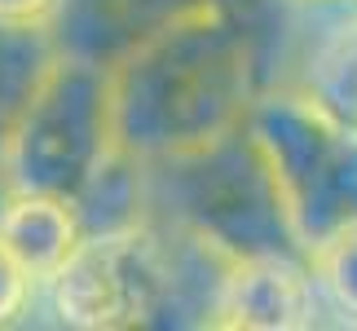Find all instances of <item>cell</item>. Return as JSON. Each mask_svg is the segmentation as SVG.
<instances>
[{
    "mask_svg": "<svg viewBox=\"0 0 357 331\" xmlns=\"http://www.w3.org/2000/svg\"><path fill=\"white\" fill-rule=\"evenodd\" d=\"M115 150L176 159L238 133L256 98V45L225 0H190L106 66Z\"/></svg>",
    "mask_w": 357,
    "mask_h": 331,
    "instance_id": "6da1fadb",
    "label": "cell"
},
{
    "mask_svg": "<svg viewBox=\"0 0 357 331\" xmlns=\"http://www.w3.org/2000/svg\"><path fill=\"white\" fill-rule=\"evenodd\" d=\"M142 221L172 226L221 256H305L287 230L265 159L243 128L190 155L142 163Z\"/></svg>",
    "mask_w": 357,
    "mask_h": 331,
    "instance_id": "7a4b0ae2",
    "label": "cell"
},
{
    "mask_svg": "<svg viewBox=\"0 0 357 331\" xmlns=\"http://www.w3.org/2000/svg\"><path fill=\"white\" fill-rule=\"evenodd\" d=\"M243 133L265 159L287 230L309 260L326 234L357 216V128L305 89H278L252 98Z\"/></svg>",
    "mask_w": 357,
    "mask_h": 331,
    "instance_id": "3957f363",
    "label": "cell"
},
{
    "mask_svg": "<svg viewBox=\"0 0 357 331\" xmlns=\"http://www.w3.org/2000/svg\"><path fill=\"white\" fill-rule=\"evenodd\" d=\"M111 155L115 137L106 66L58 49L9 128L0 190H31L75 203Z\"/></svg>",
    "mask_w": 357,
    "mask_h": 331,
    "instance_id": "277c9868",
    "label": "cell"
},
{
    "mask_svg": "<svg viewBox=\"0 0 357 331\" xmlns=\"http://www.w3.org/2000/svg\"><path fill=\"white\" fill-rule=\"evenodd\" d=\"M313 323H318V283L309 260L291 252L234 256L208 314V327L234 331H300Z\"/></svg>",
    "mask_w": 357,
    "mask_h": 331,
    "instance_id": "5b68a950",
    "label": "cell"
},
{
    "mask_svg": "<svg viewBox=\"0 0 357 331\" xmlns=\"http://www.w3.org/2000/svg\"><path fill=\"white\" fill-rule=\"evenodd\" d=\"M190 0H58L49 31L62 53H79L89 62L111 66L128 45Z\"/></svg>",
    "mask_w": 357,
    "mask_h": 331,
    "instance_id": "8992f818",
    "label": "cell"
},
{
    "mask_svg": "<svg viewBox=\"0 0 357 331\" xmlns=\"http://www.w3.org/2000/svg\"><path fill=\"white\" fill-rule=\"evenodd\" d=\"M79 234H84V226H79V212L71 199L31 195V190L0 195V247L18 260L36 287H45L53 279V270L79 243Z\"/></svg>",
    "mask_w": 357,
    "mask_h": 331,
    "instance_id": "52a82bcc",
    "label": "cell"
},
{
    "mask_svg": "<svg viewBox=\"0 0 357 331\" xmlns=\"http://www.w3.org/2000/svg\"><path fill=\"white\" fill-rule=\"evenodd\" d=\"M58 53L49 22H0V155L31 89Z\"/></svg>",
    "mask_w": 357,
    "mask_h": 331,
    "instance_id": "ba28073f",
    "label": "cell"
},
{
    "mask_svg": "<svg viewBox=\"0 0 357 331\" xmlns=\"http://www.w3.org/2000/svg\"><path fill=\"white\" fill-rule=\"evenodd\" d=\"M309 270L318 292L344 314V323L357 327V216L331 230L326 239L309 252Z\"/></svg>",
    "mask_w": 357,
    "mask_h": 331,
    "instance_id": "9c48e42d",
    "label": "cell"
},
{
    "mask_svg": "<svg viewBox=\"0 0 357 331\" xmlns=\"http://www.w3.org/2000/svg\"><path fill=\"white\" fill-rule=\"evenodd\" d=\"M31 296H36V283L26 279L22 265L0 247V327L18 323L26 314V305H31Z\"/></svg>",
    "mask_w": 357,
    "mask_h": 331,
    "instance_id": "30bf717a",
    "label": "cell"
},
{
    "mask_svg": "<svg viewBox=\"0 0 357 331\" xmlns=\"http://www.w3.org/2000/svg\"><path fill=\"white\" fill-rule=\"evenodd\" d=\"M58 0H0V22H53Z\"/></svg>",
    "mask_w": 357,
    "mask_h": 331,
    "instance_id": "8fae6325",
    "label": "cell"
},
{
    "mask_svg": "<svg viewBox=\"0 0 357 331\" xmlns=\"http://www.w3.org/2000/svg\"><path fill=\"white\" fill-rule=\"evenodd\" d=\"M300 5H331V0H300Z\"/></svg>",
    "mask_w": 357,
    "mask_h": 331,
    "instance_id": "7c38bea8",
    "label": "cell"
},
{
    "mask_svg": "<svg viewBox=\"0 0 357 331\" xmlns=\"http://www.w3.org/2000/svg\"><path fill=\"white\" fill-rule=\"evenodd\" d=\"M0 195H5V190H0Z\"/></svg>",
    "mask_w": 357,
    "mask_h": 331,
    "instance_id": "4fadbf2b",
    "label": "cell"
}]
</instances>
